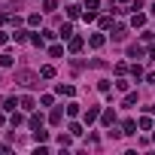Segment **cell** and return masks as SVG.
<instances>
[{"label": "cell", "instance_id": "1", "mask_svg": "<svg viewBox=\"0 0 155 155\" xmlns=\"http://www.w3.org/2000/svg\"><path fill=\"white\" fill-rule=\"evenodd\" d=\"M122 134H137V122L125 119V122H122Z\"/></svg>", "mask_w": 155, "mask_h": 155}, {"label": "cell", "instance_id": "2", "mask_svg": "<svg viewBox=\"0 0 155 155\" xmlns=\"http://www.w3.org/2000/svg\"><path fill=\"white\" fill-rule=\"evenodd\" d=\"M97 116H101V113H97V107H91V110L85 113V125H94V122H97Z\"/></svg>", "mask_w": 155, "mask_h": 155}, {"label": "cell", "instance_id": "3", "mask_svg": "<svg viewBox=\"0 0 155 155\" xmlns=\"http://www.w3.org/2000/svg\"><path fill=\"white\" fill-rule=\"evenodd\" d=\"M85 43H82V37H70V52H79Z\"/></svg>", "mask_w": 155, "mask_h": 155}, {"label": "cell", "instance_id": "4", "mask_svg": "<svg viewBox=\"0 0 155 155\" xmlns=\"http://www.w3.org/2000/svg\"><path fill=\"white\" fill-rule=\"evenodd\" d=\"M131 25H134V28H143V25H146V15H143V12H134Z\"/></svg>", "mask_w": 155, "mask_h": 155}, {"label": "cell", "instance_id": "5", "mask_svg": "<svg viewBox=\"0 0 155 155\" xmlns=\"http://www.w3.org/2000/svg\"><path fill=\"white\" fill-rule=\"evenodd\" d=\"M28 125H31V131L43 128V116H31V119H28Z\"/></svg>", "mask_w": 155, "mask_h": 155}, {"label": "cell", "instance_id": "6", "mask_svg": "<svg viewBox=\"0 0 155 155\" xmlns=\"http://www.w3.org/2000/svg\"><path fill=\"white\" fill-rule=\"evenodd\" d=\"M18 82L21 85H34V73H18Z\"/></svg>", "mask_w": 155, "mask_h": 155}, {"label": "cell", "instance_id": "7", "mask_svg": "<svg viewBox=\"0 0 155 155\" xmlns=\"http://www.w3.org/2000/svg\"><path fill=\"white\" fill-rule=\"evenodd\" d=\"M40 76H43V79H52V76H55V67H49V64L40 67Z\"/></svg>", "mask_w": 155, "mask_h": 155}, {"label": "cell", "instance_id": "8", "mask_svg": "<svg viewBox=\"0 0 155 155\" xmlns=\"http://www.w3.org/2000/svg\"><path fill=\"white\" fill-rule=\"evenodd\" d=\"M88 43H91V49H101V46H104V34H94Z\"/></svg>", "mask_w": 155, "mask_h": 155}, {"label": "cell", "instance_id": "9", "mask_svg": "<svg viewBox=\"0 0 155 155\" xmlns=\"http://www.w3.org/2000/svg\"><path fill=\"white\" fill-rule=\"evenodd\" d=\"M128 58H143V46H131L128 49Z\"/></svg>", "mask_w": 155, "mask_h": 155}, {"label": "cell", "instance_id": "10", "mask_svg": "<svg viewBox=\"0 0 155 155\" xmlns=\"http://www.w3.org/2000/svg\"><path fill=\"white\" fill-rule=\"evenodd\" d=\"M49 122H52V125H61V122H64V113H61V110H55V113L49 116Z\"/></svg>", "mask_w": 155, "mask_h": 155}, {"label": "cell", "instance_id": "11", "mask_svg": "<svg viewBox=\"0 0 155 155\" xmlns=\"http://www.w3.org/2000/svg\"><path fill=\"white\" fill-rule=\"evenodd\" d=\"M73 37V28L70 25H61V40H70Z\"/></svg>", "mask_w": 155, "mask_h": 155}, {"label": "cell", "instance_id": "12", "mask_svg": "<svg viewBox=\"0 0 155 155\" xmlns=\"http://www.w3.org/2000/svg\"><path fill=\"white\" fill-rule=\"evenodd\" d=\"M58 91H61V94H67V97H73V94H76V88H73V85H58Z\"/></svg>", "mask_w": 155, "mask_h": 155}, {"label": "cell", "instance_id": "13", "mask_svg": "<svg viewBox=\"0 0 155 155\" xmlns=\"http://www.w3.org/2000/svg\"><path fill=\"white\" fill-rule=\"evenodd\" d=\"M101 119H104V125H113V122H116V113H113V110H107Z\"/></svg>", "mask_w": 155, "mask_h": 155}, {"label": "cell", "instance_id": "14", "mask_svg": "<svg viewBox=\"0 0 155 155\" xmlns=\"http://www.w3.org/2000/svg\"><path fill=\"white\" fill-rule=\"evenodd\" d=\"M0 67H12V55H6V52L0 55Z\"/></svg>", "mask_w": 155, "mask_h": 155}, {"label": "cell", "instance_id": "15", "mask_svg": "<svg viewBox=\"0 0 155 155\" xmlns=\"http://www.w3.org/2000/svg\"><path fill=\"white\" fill-rule=\"evenodd\" d=\"M134 104H137V94L128 91V94H125V107H134Z\"/></svg>", "mask_w": 155, "mask_h": 155}, {"label": "cell", "instance_id": "16", "mask_svg": "<svg viewBox=\"0 0 155 155\" xmlns=\"http://www.w3.org/2000/svg\"><path fill=\"white\" fill-rule=\"evenodd\" d=\"M46 137H49V134H46V131H43V128H37V131H34V140H37V143H43V140H46Z\"/></svg>", "mask_w": 155, "mask_h": 155}, {"label": "cell", "instance_id": "17", "mask_svg": "<svg viewBox=\"0 0 155 155\" xmlns=\"http://www.w3.org/2000/svg\"><path fill=\"white\" fill-rule=\"evenodd\" d=\"M131 76H134V79H140V76H143V67H140V64H134V67H131Z\"/></svg>", "mask_w": 155, "mask_h": 155}, {"label": "cell", "instance_id": "18", "mask_svg": "<svg viewBox=\"0 0 155 155\" xmlns=\"http://www.w3.org/2000/svg\"><path fill=\"white\" fill-rule=\"evenodd\" d=\"M49 55H52V58H61V55H64V49H61V46H52V49H49Z\"/></svg>", "mask_w": 155, "mask_h": 155}, {"label": "cell", "instance_id": "19", "mask_svg": "<svg viewBox=\"0 0 155 155\" xmlns=\"http://www.w3.org/2000/svg\"><path fill=\"white\" fill-rule=\"evenodd\" d=\"M140 128H143V131H149V128H152V119H149V116H143V119H140Z\"/></svg>", "mask_w": 155, "mask_h": 155}, {"label": "cell", "instance_id": "20", "mask_svg": "<svg viewBox=\"0 0 155 155\" xmlns=\"http://www.w3.org/2000/svg\"><path fill=\"white\" fill-rule=\"evenodd\" d=\"M67 15L70 18H79V6H67Z\"/></svg>", "mask_w": 155, "mask_h": 155}, {"label": "cell", "instance_id": "21", "mask_svg": "<svg viewBox=\"0 0 155 155\" xmlns=\"http://www.w3.org/2000/svg\"><path fill=\"white\" fill-rule=\"evenodd\" d=\"M67 116H79V104H70L67 107Z\"/></svg>", "mask_w": 155, "mask_h": 155}, {"label": "cell", "instance_id": "22", "mask_svg": "<svg viewBox=\"0 0 155 155\" xmlns=\"http://www.w3.org/2000/svg\"><path fill=\"white\" fill-rule=\"evenodd\" d=\"M70 134H73V137H79V134H82V125H76V122H73V125H70Z\"/></svg>", "mask_w": 155, "mask_h": 155}, {"label": "cell", "instance_id": "23", "mask_svg": "<svg viewBox=\"0 0 155 155\" xmlns=\"http://www.w3.org/2000/svg\"><path fill=\"white\" fill-rule=\"evenodd\" d=\"M31 43H34V46H43V43H46V37H40V34H34V37H31Z\"/></svg>", "mask_w": 155, "mask_h": 155}, {"label": "cell", "instance_id": "24", "mask_svg": "<svg viewBox=\"0 0 155 155\" xmlns=\"http://www.w3.org/2000/svg\"><path fill=\"white\" fill-rule=\"evenodd\" d=\"M21 107L25 110H34V97H21Z\"/></svg>", "mask_w": 155, "mask_h": 155}, {"label": "cell", "instance_id": "25", "mask_svg": "<svg viewBox=\"0 0 155 155\" xmlns=\"http://www.w3.org/2000/svg\"><path fill=\"white\" fill-rule=\"evenodd\" d=\"M3 110H15V97H6L3 101Z\"/></svg>", "mask_w": 155, "mask_h": 155}, {"label": "cell", "instance_id": "26", "mask_svg": "<svg viewBox=\"0 0 155 155\" xmlns=\"http://www.w3.org/2000/svg\"><path fill=\"white\" fill-rule=\"evenodd\" d=\"M43 6H46V12H52V9H55L58 3H55V0H46V3H43Z\"/></svg>", "mask_w": 155, "mask_h": 155}, {"label": "cell", "instance_id": "27", "mask_svg": "<svg viewBox=\"0 0 155 155\" xmlns=\"http://www.w3.org/2000/svg\"><path fill=\"white\" fill-rule=\"evenodd\" d=\"M85 9H97V0H85Z\"/></svg>", "mask_w": 155, "mask_h": 155}, {"label": "cell", "instance_id": "28", "mask_svg": "<svg viewBox=\"0 0 155 155\" xmlns=\"http://www.w3.org/2000/svg\"><path fill=\"white\" fill-rule=\"evenodd\" d=\"M6 40H9V34H6V31H0V46H3Z\"/></svg>", "mask_w": 155, "mask_h": 155}, {"label": "cell", "instance_id": "29", "mask_svg": "<svg viewBox=\"0 0 155 155\" xmlns=\"http://www.w3.org/2000/svg\"><path fill=\"white\" fill-rule=\"evenodd\" d=\"M149 55H152V58H155V46H152V49H149Z\"/></svg>", "mask_w": 155, "mask_h": 155}, {"label": "cell", "instance_id": "30", "mask_svg": "<svg viewBox=\"0 0 155 155\" xmlns=\"http://www.w3.org/2000/svg\"><path fill=\"white\" fill-rule=\"evenodd\" d=\"M3 122H6V119H3V113H0V125H3Z\"/></svg>", "mask_w": 155, "mask_h": 155}, {"label": "cell", "instance_id": "31", "mask_svg": "<svg viewBox=\"0 0 155 155\" xmlns=\"http://www.w3.org/2000/svg\"><path fill=\"white\" fill-rule=\"evenodd\" d=\"M152 12H155V3H152Z\"/></svg>", "mask_w": 155, "mask_h": 155}, {"label": "cell", "instance_id": "32", "mask_svg": "<svg viewBox=\"0 0 155 155\" xmlns=\"http://www.w3.org/2000/svg\"><path fill=\"white\" fill-rule=\"evenodd\" d=\"M122 3H128V0H122Z\"/></svg>", "mask_w": 155, "mask_h": 155}]
</instances>
